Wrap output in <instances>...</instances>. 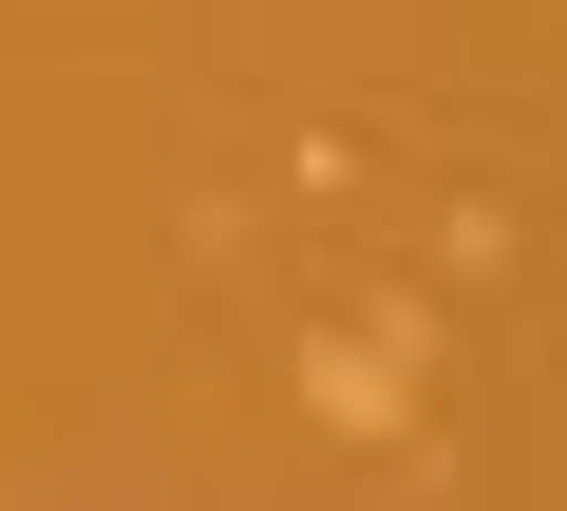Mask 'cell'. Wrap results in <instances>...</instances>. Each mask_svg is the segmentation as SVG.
<instances>
[{"mask_svg":"<svg viewBox=\"0 0 567 511\" xmlns=\"http://www.w3.org/2000/svg\"><path fill=\"white\" fill-rule=\"evenodd\" d=\"M416 360H435V304L303 323V417H322L341 454H416Z\"/></svg>","mask_w":567,"mask_h":511,"instance_id":"6da1fadb","label":"cell"}]
</instances>
